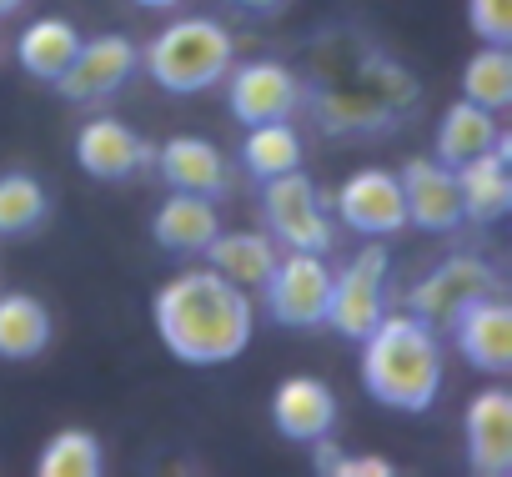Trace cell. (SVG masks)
<instances>
[{"mask_svg":"<svg viewBox=\"0 0 512 477\" xmlns=\"http://www.w3.org/2000/svg\"><path fill=\"white\" fill-rule=\"evenodd\" d=\"M151 317H156L166 352L186 367H221V362L241 357L251 347V327H256L251 297L236 282H226L216 267L171 277L156 292Z\"/></svg>","mask_w":512,"mask_h":477,"instance_id":"cell-1","label":"cell"},{"mask_svg":"<svg viewBox=\"0 0 512 477\" xmlns=\"http://www.w3.org/2000/svg\"><path fill=\"white\" fill-rule=\"evenodd\" d=\"M362 382L392 412H427L442 392V347L417 312H382L362 337Z\"/></svg>","mask_w":512,"mask_h":477,"instance_id":"cell-2","label":"cell"},{"mask_svg":"<svg viewBox=\"0 0 512 477\" xmlns=\"http://www.w3.org/2000/svg\"><path fill=\"white\" fill-rule=\"evenodd\" d=\"M231 31L211 16H181L171 21L146 51H141V66L146 76L171 91V96H196V91H211L226 81L231 71Z\"/></svg>","mask_w":512,"mask_h":477,"instance_id":"cell-3","label":"cell"},{"mask_svg":"<svg viewBox=\"0 0 512 477\" xmlns=\"http://www.w3.org/2000/svg\"><path fill=\"white\" fill-rule=\"evenodd\" d=\"M262 216L287 252H332V221L322 211L317 186L302 171H282L262 181Z\"/></svg>","mask_w":512,"mask_h":477,"instance_id":"cell-4","label":"cell"},{"mask_svg":"<svg viewBox=\"0 0 512 477\" xmlns=\"http://www.w3.org/2000/svg\"><path fill=\"white\" fill-rule=\"evenodd\" d=\"M267 312L282 327L312 332L327 322V302H332V267L322 262V252H287L277 257L272 277H267Z\"/></svg>","mask_w":512,"mask_h":477,"instance_id":"cell-5","label":"cell"},{"mask_svg":"<svg viewBox=\"0 0 512 477\" xmlns=\"http://www.w3.org/2000/svg\"><path fill=\"white\" fill-rule=\"evenodd\" d=\"M136 71H141V46L131 36H121V31H106V36H91V41L76 46L71 66L56 76V91L66 101H106Z\"/></svg>","mask_w":512,"mask_h":477,"instance_id":"cell-6","label":"cell"},{"mask_svg":"<svg viewBox=\"0 0 512 477\" xmlns=\"http://www.w3.org/2000/svg\"><path fill=\"white\" fill-rule=\"evenodd\" d=\"M387 312V252L367 247L362 257H352V267L332 272V302H327V322L347 337L362 342Z\"/></svg>","mask_w":512,"mask_h":477,"instance_id":"cell-7","label":"cell"},{"mask_svg":"<svg viewBox=\"0 0 512 477\" xmlns=\"http://www.w3.org/2000/svg\"><path fill=\"white\" fill-rule=\"evenodd\" d=\"M497 292V272L482 262V257H452L442 262L432 277L417 282L412 292V312L427 322V327H452L472 302L492 297Z\"/></svg>","mask_w":512,"mask_h":477,"instance_id":"cell-8","label":"cell"},{"mask_svg":"<svg viewBox=\"0 0 512 477\" xmlns=\"http://www.w3.org/2000/svg\"><path fill=\"white\" fill-rule=\"evenodd\" d=\"M226 96H231V116L241 126H262V121H292V111L302 106V81L282 66V61H246L236 71H226Z\"/></svg>","mask_w":512,"mask_h":477,"instance_id":"cell-9","label":"cell"},{"mask_svg":"<svg viewBox=\"0 0 512 477\" xmlns=\"http://www.w3.org/2000/svg\"><path fill=\"white\" fill-rule=\"evenodd\" d=\"M402 206H407V226H422L432 236H447L462 226V191H457V171L427 156H412L402 171Z\"/></svg>","mask_w":512,"mask_h":477,"instance_id":"cell-10","label":"cell"},{"mask_svg":"<svg viewBox=\"0 0 512 477\" xmlns=\"http://www.w3.org/2000/svg\"><path fill=\"white\" fill-rule=\"evenodd\" d=\"M337 216L357 231V236H392L407 226V206H402V181L397 171L367 166L352 181H342L337 191Z\"/></svg>","mask_w":512,"mask_h":477,"instance_id":"cell-11","label":"cell"},{"mask_svg":"<svg viewBox=\"0 0 512 477\" xmlns=\"http://www.w3.org/2000/svg\"><path fill=\"white\" fill-rule=\"evenodd\" d=\"M467 467L477 477H507L512 472V392L487 387L467 407Z\"/></svg>","mask_w":512,"mask_h":477,"instance_id":"cell-12","label":"cell"},{"mask_svg":"<svg viewBox=\"0 0 512 477\" xmlns=\"http://www.w3.org/2000/svg\"><path fill=\"white\" fill-rule=\"evenodd\" d=\"M76 161L86 176L96 181H126L136 176L141 166H151V146L116 116H91L81 131H76Z\"/></svg>","mask_w":512,"mask_h":477,"instance_id":"cell-13","label":"cell"},{"mask_svg":"<svg viewBox=\"0 0 512 477\" xmlns=\"http://www.w3.org/2000/svg\"><path fill=\"white\" fill-rule=\"evenodd\" d=\"M452 332H457V352H462L477 372H492V377L512 372V307H507L502 297L472 302V307L452 322Z\"/></svg>","mask_w":512,"mask_h":477,"instance_id":"cell-14","label":"cell"},{"mask_svg":"<svg viewBox=\"0 0 512 477\" xmlns=\"http://www.w3.org/2000/svg\"><path fill=\"white\" fill-rule=\"evenodd\" d=\"M507 156H512V146H507V136H502L492 151H482V156H472V161L452 166V171H457V191H462V221L492 226V221H502V216H507V206H512Z\"/></svg>","mask_w":512,"mask_h":477,"instance_id":"cell-15","label":"cell"},{"mask_svg":"<svg viewBox=\"0 0 512 477\" xmlns=\"http://www.w3.org/2000/svg\"><path fill=\"white\" fill-rule=\"evenodd\" d=\"M272 422L292 442H317L337 427V397L322 377H287L272 397Z\"/></svg>","mask_w":512,"mask_h":477,"instance_id":"cell-16","label":"cell"},{"mask_svg":"<svg viewBox=\"0 0 512 477\" xmlns=\"http://www.w3.org/2000/svg\"><path fill=\"white\" fill-rule=\"evenodd\" d=\"M151 156H156L171 191H196V196H211V201L226 191V156L201 136H176Z\"/></svg>","mask_w":512,"mask_h":477,"instance_id":"cell-17","label":"cell"},{"mask_svg":"<svg viewBox=\"0 0 512 477\" xmlns=\"http://www.w3.org/2000/svg\"><path fill=\"white\" fill-rule=\"evenodd\" d=\"M221 231V216H216V201L211 196H196V191H171L151 221V236L166 247V252H206L211 236Z\"/></svg>","mask_w":512,"mask_h":477,"instance_id":"cell-18","label":"cell"},{"mask_svg":"<svg viewBox=\"0 0 512 477\" xmlns=\"http://www.w3.org/2000/svg\"><path fill=\"white\" fill-rule=\"evenodd\" d=\"M206 257L241 292H262L272 267H277V247H272V236H262V231H216Z\"/></svg>","mask_w":512,"mask_h":477,"instance_id":"cell-19","label":"cell"},{"mask_svg":"<svg viewBox=\"0 0 512 477\" xmlns=\"http://www.w3.org/2000/svg\"><path fill=\"white\" fill-rule=\"evenodd\" d=\"M497 141H502L497 111H487V106H477V101L462 96L457 106H447V116L437 126V161L442 166H462V161L492 151Z\"/></svg>","mask_w":512,"mask_h":477,"instance_id":"cell-20","label":"cell"},{"mask_svg":"<svg viewBox=\"0 0 512 477\" xmlns=\"http://www.w3.org/2000/svg\"><path fill=\"white\" fill-rule=\"evenodd\" d=\"M51 347V312L31 292H6L0 297V357L6 362H31Z\"/></svg>","mask_w":512,"mask_h":477,"instance_id":"cell-21","label":"cell"},{"mask_svg":"<svg viewBox=\"0 0 512 477\" xmlns=\"http://www.w3.org/2000/svg\"><path fill=\"white\" fill-rule=\"evenodd\" d=\"M76 46H81V31H76L71 21L41 16V21H31V26L16 36V61H21L26 76H36V81H56V76L71 66Z\"/></svg>","mask_w":512,"mask_h":477,"instance_id":"cell-22","label":"cell"},{"mask_svg":"<svg viewBox=\"0 0 512 477\" xmlns=\"http://www.w3.org/2000/svg\"><path fill=\"white\" fill-rule=\"evenodd\" d=\"M241 166L267 181V176H282V171H302V136L292 121H262V126H246V141H241Z\"/></svg>","mask_w":512,"mask_h":477,"instance_id":"cell-23","label":"cell"},{"mask_svg":"<svg viewBox=\"0 0 512 477\" xmlns=\"http://www.w3.org/2000/svg\"><path fill=\"white\" fill-rule=\"evenodd\" d=\"M36 472H41V477H101V472H106V452H101L96 432L61 427V432L41 447Z\"/></svg>","mask_w":512,"mask_h":477,"instance_id":"cell-24","label":"cell"},{"mask_svg":"<svg viewBox=\"0 0 512 477\" xmlns=\"http://www.w3.org/2000/svg\"><path fill=\"white\" fill-rule=\"evenodd\" d=\"M51 196L31 171H6L0 176V236H26L46 221Z\"/></svg>","mask_w":512,"mask_h":477,"instance_id":"cell-25","label":"cell"},{"mask_svg":"<svg viewBox=\"0 0 512 477\" xmlns=\"http://www.w3.org/2000/svg\"><path fill=\"white\" fill-rule=\"evenodd\" d=\"M462 96L487 106V111L512 106V56H507V46H487L462 66Z\"/></svg>","mask_w":512,"mask_h":477,"instance_id":"cell-26","label":"cell"},{"mask_svg":"<svg viewBox=\"0 0 512 477\" xmlns=\"http://www.w3.org/2000/svg\"><path fill=\"white\" fill-rule=\"evenodd\" d=\"M467 21L487 46H512V0H467Z\"/></svg>","mask_w":512,"mask_h":477,"instance_id":"cell-27","label":"cell"},{"mask_svg":"<svg viewBox=\"0 0 512 477\" xmlns=\"http://www.w3.org/2000/svg\"><path fill=\"white\" fill-rule=\"evenodd\" d=\"M332 472H337V477H392L397 467H392L387 457H337Z\"/></svg>","mask_w":512,"mask_h":477,"instance_id":"cell-28","label":"cell"},{"mask_svg":"<svg viewBox=\"0 0 512 477\" xmlns=\"http://www.w3.org/2000/svg\"><path fill=\"white\" fill-rule=\"evenodd\" d=\"M236 6H241V11H277L282 0H236Z\"/></svg>","mask_w":512,"mask_h":477,"instance_id":"cell-29","label":"cell"},{"mask_svg":"<svg viewBox=\"0 0 512 477\" xmlns=\"http://www.w3.org/2000/svg\"><path fill=\"white\" fill-rule=\"evenodd\" d=\"M136 6H146V11H176L181 0H136Z\"/></svg>","mask_w":512,"mask_h":477,"instance_id":"cell-30","label":"cell"},{"mask_svg":"<svg viewBox=\"0 0 512 477\" xmlns=\"http://www.w3.org/2000/svg\"><path fill=\"white\" fill-rule=\"evenodd\" d=\"M21 6H26V0H0V16H16Z\"/></svg>","mask_w":512,"mask_h":477,"instance_id":"cell-31","label":"cell"}]
</instances>
